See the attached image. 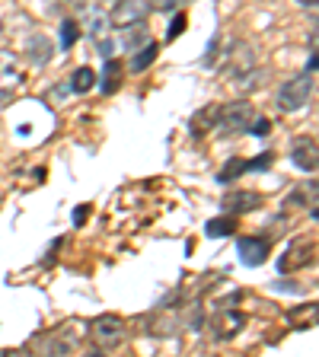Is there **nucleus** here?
<instances>
[{
    "label": "nucleus",
    "mask_w": 319,
    "mask_h": 357,
    "mask_svg": "<svg viewBox=\"0 0 319 357\" xmlns=\"http://www.w3.org/2000/svg\"><path fill=\"white\" fill-rule=\"evenodd\" d=\"M310 96H313V74L310 70H304V74H297L294 80L281 83L275 105L281 112H300L306 102H310Z\"/></svg>",
    "instance_id": "obj_1"
},
{
    "label": "nucleus",
    "mask_w": 319,
    "mask_h": 357,
    "mask_svg": "<svg viewBox=\"0 0 319 357\" xmlns=\"http://www.w3.org/2000/svg\"><path fill=\"white\" fill-rule=\"evenodd\" d=\"M22 52H26V58L32 61V64H48L52 61V38L42 36V32H32L26 42H22Z\"/></svg>",
    "instance_id": "obj_7"
},
{
    "label": "nucleus",
    "mask_w": 319,
    "mask_h": 357,
    "mask_svg": "<svg viewBox=\"0 0 319 357\" xmlns=\"http://www.w3.org/2000/svg\"><path fill=\"white\" fill-rule=\"evenodd\" d=\"M80 38V22L64 20L61 22V48H74V42Z\"/></svg>",
    "instance_id": "obj_16"
},
{
    "label": "nucleus",
    "mask_w": 319,
    "mask_h": 357,
    "mask_svg": "<svg viewBox=\"0 0 319 357\" xmlns=\"http://www.w3.org/2000/svg\"><path fill=\"white\" fill-rule=\"evenodd\" d=\"M243 172H249V160H230V163L217 172V182H233V178H239Z\"/></svg>",
    "instance_id": "obj_15"
},
{
    "label": "nucleus",
    "mask_w": 319,
    "mask_h": 357,
    "mask_svg": "<svg viewBox=\"0 0 319 357\" xmlns=\"http://www.w3.org/2000/svg\"><path fill=\"white\" fill-rule=\"evenodd\" d=\"M179 32H186V16H182V13H179V16H172V22H170V32H166V38H170V42H172V38H176Z\"/></svg>",
    "instance_id": "obj_17"
},
{
    "label": "nucleus",
    "mask_w": 319,
    "mask_h": 357,
    "mask_svg": "<svg viewBox=\"0 0 319 357\" xmlns=\"http://www.w3.org/2000/svg\"><path fill=\"white\" fill-rule=\"evenodd\" d=\"M246 131H249V134H268L272 128H268V119H259V121H249V125H246Z\"/></svg>",
    "instance_id": "obj_19"
},
{
    "label": "nucleus",
    "mask_w": 319,
    "mask_h": 357,
    "mask_svg": "<svg viewBox=\"0 0 319 357\" xmlns=\"http://www.w3.org/2000/svg\"><path fill=\"white\" fill-rule=\"evenodd\" d=\"M290 160H294V166L300 172H316V141L306 137V134L294 137L290 141Z\"/></svg>",
    "instance_id": "obj_6"
},
{
    "label": "nucleus",
    "mask_w": 319,
    "mask_h": 357,
    "mask_svg": "<svg viewBox=\"0 0 319 357\" xmlns=\"http://www.w3.org/2000/svg\"><path fill=\"white\" fill-rule=\"evenodd\" d=\"M20 77V67H16V54L13 52H0V96H10V86H16Z\"/></svg>",
    "instance_id": "obj_10"
},
{
    "label": "nucleus",
    "mask_w": 319,
    "mask_h": 357,
    "mask_svg": "<svg viewBox=\"0 0 319 357\" xmlns=\"http://www.w3.org/2000/svg\"><path fill=\"white\" fill-rule=\"evenodd\" d=\"M179 3H188V0H154L150 7L154 10H163V13H170V10H176Z\"/></svg>",
    "instance_id": "obj_18"
},
{
    "label": "nucleus",
    "mask_w": 319,
    "mask_h": 357,
    "mask_svg": "<svg viewBox=\"0 0 319 357\" xmlns=\"http://www.w3.org/2000/svg\"><path fill=\"white\" fill-rule=\"evenodd\" d=\"M297 3H300V7H310V10L316 7V0H297Z\"/></svg>",
    "instance_id": "obj_20"
},
{
    "label": "nucleus",
    "mask_w": 319,
    "mask_h": 357,
    "mask_svg": "<svg viewBox=\"0 0 319 357\" xmlns=\"http://www.w3.org/2000/svg\"><path fill=\"white\" fill-rule=\"evenodd\" d=\"M77 3H87V0H77Z\"/></svg>",
    "instance_id": "obj_21"
},
{
    "label": "nucleus",
    "mask_w": 319,
    "mask_h": 357,
    "mask_svg": "<svg viewBox=\"0 0 319 357\" xmlns=\"http://www.w3.org/2000/svg\"><path fill=\"white\" fill-rule=\"evenodd\" d=\"M233 230H237V220H233V214L214 217V220L205 223V236H211V239H223V236H230Z\"/></svg>",
    "instance_id": "obj_12"
},
{
    "label": "nucleus",
    "mask_w": 319,
    "mask_h": 357,
    "mask_svg": "<svg viewBox=\"0 0 319 357\" xmlns=\"http://www.w3.org/2000/svg\"><path fill=\"white\" fill-rule=\"evenodd\" d=\"M316 243H306V239H297V243L290 245L288 252L281 255V261H278V271L281 275H290V271H300V268H306L313 259H316Z\"/></svg>",
    "instance_id": "obj_4"
},
{
    "label": "nucleus",
    "mask_w": 319,
    "mask_h": 357,
    "mask_svg": "<svg viewBox=\"0 0 319 357\" xmlns=\"http://www.w3.org/2000/svg\"><path fill=\"white\" fill-rule=\"evenodd\" d=\"M89 335H93V342H96V348L103 351H112V348H119L121 342H125V322L119 319V316H99V319H93V326H89Z\"/></svg>",
    "instance_id": "obj_2"
},
{
    "label": "nucleus",
    "mask_w": 319,
    "mask_h": 357,
    "mask_svg": "<svg viewBox=\"0 0 319 357\" xmlns=\"http://www.w3.org/2000/svg\"><path fill=\"white\" fill-rule=\"evenodd\" d=\"M121 83V61L105 58V80H103V93H115Z\"/></svg>",
    "instance_id": "obj_14"
},
{
    "label": "nucleus",
    "mask_w": 319,
    "mask_h": 357,
    "mask_svg": "<svg viewBox=\"0 0 319 357\" xmlns=\"http://www.w3.org/2000/svg\"><path fill=\"white\" fill-rule=\"evenodd\" d=\"M237 252H239V261L249 268H259L268 261V252H272V245H268L265 236H243L237 243Z\"/></svg>",
    "instance_id": "obj_5"
},
{
    "label": "nucleus",
    "mask_w": 319,
    "mask_h": 357,
    "mask_svg": "<svg viewBox=\"0 0 319 357\" xmlns=\"http://www.w3.org/2000/svg\"><path fill=\"white\" fill-rule=\"evenodd\" d=\"M223 204V211H227V214H249V211H255L259 208V195L255 192H230L227 195V198L221 201Z\"/></svg>",
    "instance_id": "obj_9"
},
{
    "label": "nucleus",
    "mask_w": 319,
    "mask_h": 357,
    "mask_svg": "<svg viewBox=\"0 0 319 357\" xmlns=\"http://www.w3.org/2000/svg\"><path fill=\"white\" fill-rule=\"evenodd\" d=\"M93 86H96L93 67H77L74 74H71V89H74V93H89Z\"/></svg>",
    "instance_id": "obj_13"
},
{
    "label": "nucleus",
    "mask_w": 319,
    "mask_h": 357,
    "mask_svg": "<svg viewBox=\"0 0 319 357\" xmlns=\"http://www.w3.org/2000/svg\"><path fill=\"white\" fill-rule=\"evenodd\" d=\"M147 13H150L147 0H119L109 13V26H115V29H128V26H138V22L147 20Z\"/></svg>",
    "instance_id": "obj_3"
},
{
    "label": "nucleus",
    "mask_w": 319,
    "mask_h": 357,
    "mask_svg": "<svg viewBox=\"0 0 319 357\" xmlns=\"http://www.w3.org/2000/svg\"><path fill=\"white\" fill-rule=\"evenodd\" d=\"M243 326H246L243 312H239V310H223L221 316L214 319V335L221 338V342H227V338H233V335H237Z\"/></svg>",
    "instance_id": "obj_8"
},
{
    "label": "nucleus",
    "mask_w": 319,
    "mask_h": 357,
    "mask_svg": "<svg viewBox=\"0 0 319 357\" xmlns=\"http://www.w3.org/2000/svg\"><path fill=\"white\" fill-rule=\"evenodd\" d=\"M156 54H160V45H156V42H144L141 52L128 61V70H131V74H141V70H147V67L156 61Z\"/></svg>",
    "instance_id": "obj_11"
}]
</instances>
